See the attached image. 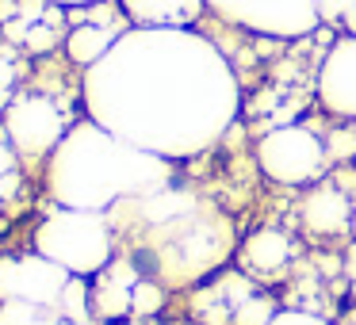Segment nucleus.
I'll return each mask as SVG.
<instances>
[{"mask_svg": "<svg viewBox=\"0 0 356 325\" xmlns=\"http://www.w3.org/2000/svg\"><path fill=\"white\" fill-rule=\"evenodd\" d=\"M188 92L234 96V85L226 62L215 58V47L177 27L123 35L85 81L88 111L104 131L169 157L203 149L234 115L188 100Z\"/></svg>", "mask_w": 356, "mask_h": 325, "instance_id": "obj_1", "label": "nucleus"}, {"mask_svg": "<svg viewBox=\"0 0 356 325\" xmlns=\"http://www.w3.org/2000/svg\"><path fill=\"white\" fill-rule=\"evenodd\" d=\"M165 165L146 149L104 131L100 123H81L58 142L47 165V188L58 207L108 210L119 199L165 188Z\"/></svg>", "mask_w": 356, "mask_h": 325, "instance_id": "obj_2", "label": "nucleus"}, {"mask_svg": "<svg viewBox=\"0 0 356 325\" xmlns=\"http://www.w3.org/2000/svg\"><path fill=\"white\" fill-rule=\"evenodd\" d=\"M111 215L134 218V226L149 233V256H142V264L169 279L172 287H188L215 272L234 249L230 222L211 203L188 192L157 188L146 195H131L119 199Z\"/></svg>", "mask_w": 356, "mask_h": 325, "instance_id": "obj_3", "label": "nucleus"}, {"mask_svg": "<svg viewBox=\"0 0 356 325\" xmlns=\"http://www.w3.org/2000/svg\"><path fill=\"white\" fill-rule=\"evenodd\" d=\"M35 253L62 264L70 276H96L111 264V222L104 210L58 207L35 230Z\"/></svg>", "mask_w": 356, "mask_h": 325, "instance_id": "obj_4", "label": "nucleus"}, {"mask_svg": "<svg viewBox=\"0 0 356 325\" xmlns=\"http://www.w3.org/2000/svg\"><path fill=\"white\" fill-rule=\"evenodd\" d=\"M192 314L203 325H268L280 310L249 272H222L192 291Z\"/></svg>", "mask_w": 356, "mask_h": 325, "instance_id": "obj_5", "label": "nucleus"}, {"mask_svg": "<svg viewBox=\"0 0 356 325\" xmlns=\"http://www.w3.org/2000/svg\"><path fill=\"white\" fill-rule=\"evenodd\" d=\"M257 161H261L264 176L280 180V184H310L330 169L322 134H314L302 123H284L268 131L257 142Z\"/></svg>", "mask_w": 356, "mask_h": 325, "instance_id": "obj_6", "label": "nucleus"}, {"mask_svg": "<svg viewBox=\"0 0 356 325\" xmlns=\"http://www.w3.org/2000/svg\"><path fill=\"white\" fill-rule=\"evenodd\" d=\"M70 134L65 115L50 96H16L4 108V138L24 157H47L58 149V142Z\"/></svg>", "mask_w": 356, "mask_h": 325, "instance_id": "obj_7", "label": "nucleus"}, {"mask_svg": "<svg viewBox=\"0 0 356 325\" xmlns=\"http://www.w3.org/2000/svg\"><path fill=\"white\" fill-rule=\"evenodd\" d=\"M70 272L47 260L42 253L31 256H4L0 260V302H35V306H58Z\"/></svg>", "mask_w": 356, "mask_h": 325, "instance_id": "obj_8", "label": "nucleus"}, {"mask_svg": "<svg viewBox=\"0 0 356 325\" xmlns=\"http://www.w3.org/2000/svg\"><path fill=\"white\" fill-rule=\"evenodd\" d=\"M318 96L325 111L341 119H356V35L330 47L322 69H318Z\"/></svg>", "mask_w": 356, "mask_h": 325, "instance_id": "obj_9", "label": "nucleus"}, {"mask_svg": "<svg viewBox=\"0 0 356 325\" xmlns=\"http://www.w3.org/2000/svg\"><path fill=\"white\" fill-rule=\"evenodd\" d=\"M142 279L134 260H111L108 268L96 272L92 291V314L100 322H123L131 317V302H134V283Z\"/></svg>", "mask_w": 356, "mask_h": 325, "instance_id": "obj_10", "label": "nucleus"}, {"mask_svg": "<svg viewBox=\"0 0 356 325\" xmlns=\"http://www.w3.org/2000/svg\"><path fill=\"white\" fill-rule=\"evenodd\" d=\"M241 272H249L253 279H264V276H280L295 264L299 256V245H295L291 233L276 230V226H261L253 230V238L241 245Z\"/></svg>", "mask_w": 356, "mask_h": 325, "instance_id": "obj_11", "label": "nucleus"}, {"mask_svg": "<svg viewBox=\"0 0 356 325\" xmlns=\"http://www.w3.org/2000/svg\"><path fill=\"white\" fill-rule=\"evenodd\" d=\"M299 215H302V226H307L310 233L333 238V233H345L348 226H353L356 207L348 203V195L341 192L337 184H314L307 192V199H302Z\"/></svg>", "mask_w": 356, "mask_h": 325, "instance_id": "obj_12", "label": "nucleus"}, {"mask_svg": "<svg viewBox=\"0 0 356 325\" xmlns=\"http://www.w3.org/2000/svg\"><path fill=\"white\" fill-rule=\"evenodd\" d=\"M134 27H188L203 16V0H119Z\"/></svg>", "mask_w": 356, "mask_h": 325, "instance_id": "obj_13", "label": "nucleus"}, {"mask_svg": "<svg viewBox=\"0 0 356 325\" xmlns=\"http://www.w3.org/2000/svg\"><path fill=\"white\" fill-rule=\"evenodd\" d=\"M119 31H123V27L92 24V19H77V24H70V31H65V54H70L73 65H85V69H92V65L104 62V58L111 54V47L123 39Z\"/></svg>", "mask_w": 356, "mask_h": 325, "instance_id": "obj_14", "label": "nucleus"}, {"mask_svg": "<svg viewBox=\"0 0 356 325\" xmlns=\"http://www.w3.org/2000/svg\"><path fill=\"white\" fill-rule=\"evenodd\" d=\"M58 310H62L70 322H85L88 317V310H92V291H88V283L85 279H77L73 276L70 283H65V291H62V299H58Z\"/></svg>", "mask_w": 356, "mask_h": 325, "instance_id": "obj_15", "label": "nucleus"}, {"mask_svg": "<svg viewBox=\"0 0 356 325\" xmlns=\"http://www.w3.org/2000/svg\"><path fill=\"white\" fill-rule=\"evenodd\" d=\"M161 306H165V287L157 283V279H146V276H142L138 283H134L131 314H134V317H154V314H161Z\"/></svg>", "mask_w": 356, "mask_h": 325, "instance_id": "obj_16", "label": "nucleus"}, {"mask_svg": "<svg viewBox=\"0 0 356 325\" xmlns=\"http://www.w3.org/2000/svg\"><path fill=\"white\" fill-rule=\"evenodd\" d=\"M0 325H58V322L47 317V306H35V302H4Z\"/></svg>", "mask_w": 356, "mask_h": 325, "instance_id": "obj_17", "label": "nucleus"}, {"mask_svg": "<svg viewBox=\"0 0 356 325\" xmlns=\"http://www.w3.org/2000/svg\"><path fill=\"white\" fill-rule=\"evenodd\" d=\"M268 325H325L322 317H314L310 310H280Z\"/></svg>", "mask_w": 356, "mask_h": 325, "instance_id": "obj_18", "label": "nucleus"}, {"mask_svg": "<svg viewBox=\"0 0 356 325\" xmlns=\"http://www.w3.org/2000/svg\"><path fill=\"white\" fill-rule=\"evenodd\" d=\"M16 146H12L8 138L0 142V176H12V172H16Z\"/></svg>", "mask_w": 356, "mask_h": 325, "instance_id": "obj_19", "label": "nucleus"}, {"mask_svg": "<svg viewBox=\"0 0 356 325\" xmlns=\"http://www.w3.org/2000/svg\"><path fill=\"white\" fill-rule=\"evenodd\" d=\"M12 85H16V65L0 58V96H12Z\"/></svg>", "mask_w": 356, "mask_h": 325, "instance_id": "obj_20", "label": "nucleus"}, {"mask_svg": "<svg viewBox=\"0 0 356 325\" xmlns=\"http://www.w3.org/2000/svg\"><path fill=\"white\" fill-rule=\"evenodd\" d=\"M341 24H345L348 31L356 35V0H348V12H345V19H341Z\"/></svg>", "mask_w": 356, "mask_h": 325, "instance_id": "obj_21", "label": "nucleus"}, {"mask_svg": "<svg viewBox=\"0 0 356 325\" xmlns=\"http://www.w3.org/2000/svg\"><path fill=\"white\" fill-rule=\"evenodd\" d=\"M58 4H96V0H58Z\"/></svg>", "mask_w": 356, "mask_h": 325, "instance_id": "obj_22", "label": "nucleus"}, {"mask_svg": "<svg viewBox=\"0 0 356 325\" xmlns=\"http://www.w3.org/2000/svg\"><path fill=\"white\" fill-rule=\"evenodd\" d=\"M8 103H12V100H8V96H0V108H8Z\"/></svg>", "mask_w": 356, "mask_h": 325, "instance_id": "obj_23", "label": "nucleus"}, {"mask_svg": "<svg viewBox=\"0 0 356 325\" xmlns=\"http://www.w3.org/2000/svg\"><path fill=\"white\" fill-rule=\"evenodd\" d=\"M353 233H356V215H353Z\"/></svg>", "mask_w": 356, "mask_h": 325, "instance_id": "obj_24", "label": "nucleus"}, {"mask_svg": "<svg viewBox=\"0 0 356 325\" xmlns=\"http://www.w3.org/2000/svg\"><path fill=\"white\" fill-rule=\"evenodd\" d=\"M0 199H4V195H0Z\"/></svg>", "mask_w": 356, "mask_h": 325, "instance_id": "obj_25", "label": "nucleus"}]
</instances>
